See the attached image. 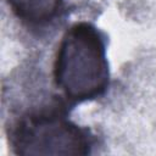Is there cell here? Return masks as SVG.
I'll list each match as a JSON object with an SVG mask.
<instances>
[{
  "label": "cell",
  "instance_id": "obj_2",
  "mask_svg": "<svg viewBox=\"0 0 156 156\" xmlns=\"http://www.w3.org/2000/svg\"><path fill=\"white\" fill-rule=\"evenodd\" d=\"M16 155H88L94 145L90 132L71 121L57 108L23 113L9 132Z\"/></svg>",
  "mask_w": 156,
  "mask_h": 156
},
{
  "label": "cell",
  "instance_id": "obj_1",
  "mask_svg": "<svg viewBox=\"0 0 156 156\" xmlns=\"http://www.w3.org/2000/svg\"><path fill=\"white\" fill-rule=\"evenodd\" d=\"M104 34L91 23L72 24L63 34L54 61V82L73 104L94 100L108 87Z\"/></svg>",
  "mask_w": 156,
  "mask_h": 156
},
{
  "label": "cell",
  "instance_id": "obj_3",
  "mask_svg": "<svg viewBox=\"0 0 156 156\" xmlns=\"http://www.w3.org/2000/svg\"><path fill=\"white\" fill-rule=\"evenodd\" d=\"M12 13L29 27L51 23L62 9L63 0H6Z\"/></svg>",
  "mask_w": 156,
  "mask_h": 156
}]
</instances>
